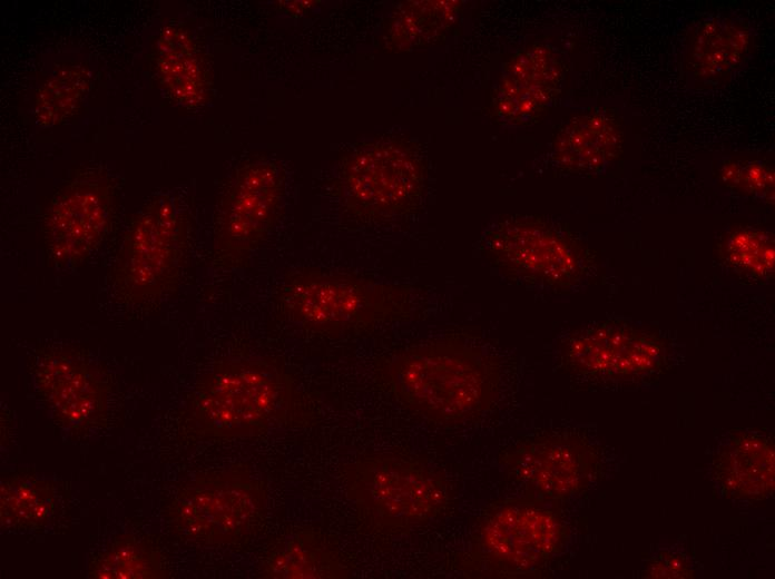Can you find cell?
<instances>
[{
    "instance_id": "obj_6",
    "label": "cell",
    "mask_w": 775,
    "mask_h": 579,
    "mask_svg": "<svg viewBox=\"0 0 775 579\" xmlns=\"http://www.w3.org/2000/svg\"><path fill=\"white\" fill-rule=\"evenodd\" d=\"M266 483L247 471L230 470L186 484L169 507V520L187 539L204 544L233 543L264 519Z\"/></svg>"
},
{
    "instance_id": "obj_16",
    "label": "cell",
    "mask_w": 775,
    "mask_h": 579,
    "mask_svg": "<svg viewBox=\"0 0 775 579\" xmlns=\"http://www.w3.org/2000/svg\"><path fill=\"white\" fill-rule=\"evenodd\" d=\"M561 78L558 55L547 46L533 45L506 67L496 94V109L509 121L530 120L551 101Z\"/></svg>"
},
{
    "instance_id": "obj_13",
    "label": "cell",
    "mask_w": 775,
    "mask_h": 579,
    "mask_svg": "<svg viewBox=\"0 0 775 579\" xmlns=\"http://www.w3.org/2000/svg\"><path fill=\"white\" fill-rule=\"evenodd\" d=\"M491 257L518 276L550 285L575 281L579 258L572 246L545 226L506 223L487 239Z\"/></svg>"
},
{
    "instance_id": "obj_14",
    "label": "cell",
    "mask_w": 775,
    "mask_h": 579,
    "mask_svg": "<svg viewBox=\"0 0 775 579\" xmlns=\"http://www.w3.org/2000/svg\"><path fill=\"white\" fill-rule=\"evenodd\" d=\"M565 359L577 373L598 377H625L655 370L661 345L655 336L632 327L602 324L576 335Z\"/></svg>"
},
{
    "instance_id": "obj_24",
    "label": "cell",
    "mask_w": 775,
    "mask_h": 579,
    "mask_svg": "<svg viewBox=\"0 0 775 579\" xmlns=\"http://www.w3.org/2000/svg\"><path fill=\"white\" fill-rule=\"evenodd\" d=\"M729 261L755 276H768L774 271V241L771 234L744 229L730 236L727 244Z\"/></svg>"
},
{
    "instance_id": "obj_3",
    "label": "cell",
    "mask_w": 775,
    "mask_h": 579,
    "mask_svg": "<svg viewBox=\"0 0 775 579\" xmlns=\"http://www.w3.org/2000/svg\"><path fill=\"white\" fill-rule=\"evenodd\" d=\"M275 300L284 318L318 334L395 322L409 317L412 311V290L408 285L314 267L286 273Z\"/></svg>"
},
{
    "instance_id": "obj_18",
    "label": "cell",
    "mask_w": 775,
    "mask_h": 579,
    "mask_svg": "<svg viewBox=\"0 0 775 579\" xmlns=\"http://www.w3.org/2000/svg\"><path fill=\"white\" fill-rule=\"evenodd\" d=\"M258 577L266 579H341L351 577L339 549L313 528H302L266 555Z\"/></svg>"
},
{
    "instance_id": "obj_23",
    "label": "cell",
    "mask_w": 775,
    "mask_h": 579,
    "mask_svg": "<svg viewBox=\"0 0 775 579\" xmlns=\"http://www.w3.org/2000/svg\"><path fill=\"white\" fill-rule=\"evenodd\" d=\"M52 491L48 482L30 477H13L1 484V523L14 530H32L52 511Z\"/></svg>"
},
{
    "instance_id": "obj_25",
    "label": "cell",
    "mask_w": 775,
    "mask_h": 579,
    "mask_svg": "<svg viewBox=\"0 0 775 579\" xmlns=\"http://www.w3.org/2000/svg\"><path fill=\"white\" fill-rule=\"evenodd\" d=\"M719 175L736 190L764 200L774 199V169L762 160H726Z\"/></svg>"
},
{
    "instance_id": "obj_9",
    "label": "cell",
    "mask_w": 775,
    "mask_h": 579,
    "mask_svg": "<svg viewBox=\"0 0 775 579\" xmlns=\"http://www.w3.org/2000/svg\"><path fill=\"white\" fill-rule=\"evenodd\" d=\"M284 186V175L273 164H251L237 171L217 217L215 263L238 267L248 261L274 226Z\"/></svg>"
},
{
    "instance_id": "obj_26",
    "label": "cell",
    "mask_w": 775,
    "mask_h": 579,
    "mask_svg": "<svg viewBox=\"0 0 775 579\" xmlns=\"http://www.w3.org/2000/svg\"><path fill=\"white\" fill-rule=\"evenodd\" d=\"M693 572L687 560L675 553H661L644 572L647 578H689Z\"/></svg>"
},
{
    "instance_id": "obj_5",
    "label": "cell",
    "mask_w": 775,
    "mask_h": 579,
    "mask_svg": "<svg viewBox=\"0 0 775 579\" xmlns=\"http://www.w3.org/2000/svg\"><path fill=\"white\" fill-rule=\"evenodd\" d=\"M563 520L540 501L521 498L492 504L473 532L470 562L480 573H534L566 544Z\"/></svg>"
},
{
    "instance_id": "obj_1",
    "label": "cell",
    "mask_w": 775,
    "mask_h": 579,
    "mask_svg": "<svg viewBox=\"0 0 775 579\" xmlns=\"http://www.w3.org/2000/svg\"><path fill=\"white\" fill-rule=\"evenodd\" d=\"M385 387L409 412L429 422L455 426L480 419L500 393L498 360L454 341L410 346L382 370Z\"/></svg>"
},
{
    "instance_id": "obj_19",
    "label": "cell",
    "mask_w": 775,
    "mask_h": 579,
    "mask_svg": "<svg viewBox=\"0 0 775 579\" xmlns=\"http://www.w3.org/2000/svg\"><path fill=\"white\" fill-rule=\"evenodd\" d=\"M621 125L610 111L598 110L571 119L558 134L555 156L576 171H598L611 163L622 147Z\"/></svg>"
},
{
    "instance_id": "obj_2",
    "label": "cell",
    "mask_w": 775,
    "mask_h": 579,
    "mask_svg": "<svg viewBox=\"0 0 775 579\" xmlns=\"http://www.w3.org/2000/svg\"><path fill=\"white\" fill-rule=\"evenodd\" d=\"M342 482L357 520L375 534L409 532L440 517L451 503L444 475L410 454H364L342 468Z\"/></svg>"
},
{
    "instance_id": "obj_22",
    "label": "cell",
    "mask_w": 775,
    "mask_h": 579,
    "mask_svg": "<svg viewBox=\"0 0 775 579\" xmlns=\"http://www.w3.org/2000/svg\"><path fill=\"white\" fill-rule=\"evenodd\" d=\"M88 573L89 577L99 579L165 577L158 553L130 536L116 539L108 548L95 555Z\"/></svg>"
},
{
    "instance_id": "obj_11",
    "label": "cell",
    "mask_w": 775,
    "mask_h": 579,
    "mask_svg": "<svg viewBox=\"0 0 775 579\" xmlns=\"http://www.w3.org/2000/svg\"><path fill=\"white\" fill-rule=\"evenodd\" d=\"M349 206L367 217L409 209L422 192L420 164L406 153L380 147L357 155L343 173Z\"/></svg>"
},
{
    "instance_id": "obj_15",
    "label": "cell",
    "mask_w": 775,
    "mask_h": 579,
    "mask_svg": "<svg viewBox=\"0 0 775 579\" xmlns=\"http://www.w3.org/2000/svg\"><path fill=\"white\" fill-rule=\"evenodd\" d=\"M36 383L53 413L70 425L91 423L106 411V382L88 361L71 352L55 351L40 361Z\"/></svg>"
},
{
    "instance_id": "obj_12",
    "label": "cell",
    "mask_w": 775,
    "mask_h": 579,
    "mask_svg": "<svg viewBox=\"0 0 775 579\" xmlns=\"http://www.w3.org/2000/svg\"><path fill=\"white\" fill-rule=\"evenodd\" d=\"M756 42L753 23L737 13H709L688 32L683 50L687 84L712 88L733 80L749 62Z\"/></svg>"
},
{
    "instance_id": "obj_17",
    "label": "cell",
    "mask_w": 775,
    "mask_h": 579,
    "mask_svg": "<svg viewBox=\"0 0 775 579\" xmlns=\"http://www.w3.org/2000/svg\"><path fill=\"white\" fill-rule=\"evenodd\" d=\"M774 445L756 432H740L719 450L713 463L722 492L740 500H762L774 489Z\"/></svg>"
},
{
    "instance_id": "obj_7",
    "label": "cell",
    "mask_w": 775,
    "mask_h": 579,
    "mask_svg": "<svg viewBox=\"0 0 775 579\" xmlns=\"http://www.w3.org/2000/svg\"><path fill=\"white\" fill-rule=\"evenodd\" d=\"M183 255V223L167 195L151 198L129 225L112 271L117 294L129 304L150 303L171 291Z\"/></svg>"
},
{
    "instance_id": "obj_20",
    "label": "cell",
    "mask_w": 775,
    "mask_h": 579,
    "mask_svg": "<svg viewBox=\"0 0 775 579\" xmlns=\"http://www.w3.org/2000/svg\"><path fill=\"white\" fill-rule=\"evenodd\" d=\"M157 73L167 94L177 102L195 106L206 94V75L189 33L167 24L157 38Z\"/></svg>"
},
{
    "instance_id": "obj_8",
    "label": "cell",
    "mask_w": 775,
    "mask_h": 579,
    "mask_svg": "<svg viewBox=\"0 0 775 579\" xmlns=\"http://www.w3.org/2000/svg\"><path fill=\"white\" fill-rule=\"evenodd\" d=\"M500 463L528 494L543 502L581 492L597 470L592 444L571 432L527 436L502 451Z\"/></svg>"
},
{
    "instance_id": "obj_4",
    "label": "cell",
    "mask_w": 775,
    "mask_h": 579,
    "mask_svg": "<svg viewBox=\"0 0 775 579\" xmlns=\"http://www.w3.org/2000/svg\"><path fill=\"white\" fill-rule=\"evenodd\" d=\"M293 392L292 377L268 361L228 362L197 384L188 412L204 436H255L286 415Z\"/></svg>"
},
{
    "instance_id": "obj_21",
    "label": "cell",
    "mask_w": 775,
    "mask_h": 579,
    "mask_svg": "<svg viewBox=\"0 0 775 579\" xmlns=\"http://www.w3.org/2000/svg\"><path fill=\"white\" fill-rule=\"evenodd\" d=\"M90 79L89 68L82 62L57 67L36 95V122L42 127L55 126L72 116L89 91Z\"/></svg>"
},
{
    "instance_id": "obj_10",
    "label": "cell",
    "mask_w": 775,
    "mask_h": 579,
    "mask_svg": "<svg viewBox=\"0 0 775 579\" xmlns=\"http://www.w3.org/2000/svg\"><path fill=\"white\" fill-rule=\"evenodd\" d=\"M114 213L108 179L81 175L52 197L43 217V241L50 262L60 268L82 263L101 243Z\"/></svg>"
}]
</instances>
